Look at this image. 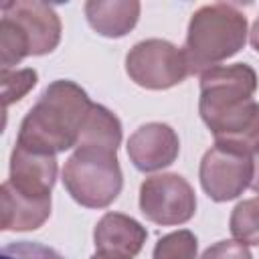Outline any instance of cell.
I'll list each match as a JSON object with an SVG mask.
<instances>
[{"instance_id": "cell-1", "label": "cell", "mask_w": 259, "mask_h": 259, "mask_svg": "<svg viewBox=\"0 0 259 259\" xmlns=\"http://www.w3.org/2000/svg\"><path fill=\"white\" fill-rule=\"evenodd\" d=\"M91 105L89 95L77 83L53 81L24 115L16 144L49 156L77 146Z\"/></svg>"}, {"instance_id": "cell-2", "label": "cell", "mask_w": 259, "mask_h": 259, "mask_svg": "<svg viewBox=\"0 0 259 259\" xmlns=\"http://www.w3.org/2000/svg\"><path fill=\"white\" fill-rule=\"evenodd\" d=\"M247 42V16L233 4L200 6L186 30L184 57L190 73H204L237 55Z\"/></svg>"}, {"instance_id": "cell-3", "label": "cell", "mask_w": 259, "mask_h": 259, "mask_svg": "<svg viewBox=\"0 0 259 259\" xmlns=\"http://www.w3.org/2000/svg\"><path fill=\"white\" fill-rule=\"evenodd\" d=\"M63 184L81 206H109L123 186L117 152L97 146H75L63 168Z\"/></svg>"}, {"instance_id": "cell-4", "label": "cell", "mask_w": 259, "mask_h": 259, "mask_svg": "<svg viewBox=\"0 0 259 259\" xmlns=\"http://www.w3.org/2000/svg\"><path fill=\"white\" fill-rule=\"evenodd\" d=\"M257 73L245 63L219 65L200 75L198 111L208 130L253 101Z\"/></svg>"}, {"instance_id": "cell-5", "label": "cell", "mask_w": 259, "mask_h": 259, "mask_svg": "<svg viewBox=\"0 0 259 259\" xmlns=\"http://www.w3.org/2000/svg\"><path fill=\"white\" fill-rule=\"evenodd\" d=\"M125 71L136 85L156 91L170 89L190 75L184 51L162 38L134 45L125 57Z\"/></svg>"}, {"instance_id": "cell-6", "label": "cell", "mask_w": 259, "mask_h": 259, "mask_svg": "<svg viewBox=\"0 0 259 259\" xmlns=\"http://www.w3.org/2000/svg\"><path fill=\"white\" fill-rule=\"evenodd\" d=\"M140 210L156 225H184L196 212V194L180 174H156L140 186Z\"/></svg>"}, {"instance_id": "cell-7", "label": "cell", "mask_w": 259, "mask_h": 259, "mask_svg": "<svg viewBox=\"0 0 259 259\" xmlns=\"http://www.w3.org/2000/svg\"><path fill=\"white\" fill-rule=\"evenodd\" d=\"M198 178L202 190L214 202L233 200L251 186L253 158L214 146L202 156Z\"/></svg>"}, {"instance_id": "cell-8", "label": "cell", "mask_w": 259, "mask_h": 259, "mask_svg": "<svg viewBox=\"0 0 259 259\" xmlns=\"http://www.w3.org/2000/svg\"><path fill=\"white\" fill-rule=\"evenodd\" d=\"M2 18L10 20L28 45V55L53 53L61 40V20L53 6L36 0H10L0 4Z\"/></svg>"}, {"instance_id": "cell-9", "label": "cell", "mask_w": 259, "mask_h": 259, "mask_svg": "<svg viewBox=\"0 0 259 259\" xmlns=\"http://www.w3.org/2000/svg\"><path fill=\"white\" fill-rule=\"evenodd\" d=\"M178 152L180 140L176 132L160 121L140 125L127 140L130 162L140 172H154L174 164Z\"/></svg>"}, {"instance_id": "cell-10", "label": "cell", "mask_w": 259, "mask_h": 259, "mask_svg": "<svg viewBox=\"0 0 259 259\" xmlns=\"http://www.w3.org/2000/svg\"><path fill=\"white\" fill-rule=\"evenodd\" d=\"M146 239L148 231L136 219L121 212H105L93 231L97 253L111 259H134Z\"/></svg>"}, {"instance_id": "cell-11", "label": "cell", "mask_w": 259, "mask_h": 259, "mask_svg": "<svg viewBox=\"0 0 259 259\" xmlns=\"http://www.w3.org/2000/svg\"><path fill=\"white\" fill-rule=\"evenodd\" d=\"M57 180V160L55 156L32 152L22 146H14L10 156V178L8 182L28 194V196H51Z\"/></svg>"}, {"instance_id": "cell-12", "label": "cell", "mask_w": 259, "mask_h": 259, "mask_svg": "<svg viewBox=\"0 0 259 259\" xmlns=\"http://www.w3.org/2000/svg\"><path fill=\"white\" fill-rule=\"evenodd\" d=\"M51 217V196L38 198L16 190L8 180L0 188L2 231H34Z\"/></svg>"}, {"instance_id": "cell-13", "label": "cell", "mask_w": 259, "mask_h": 259, "mask_svg": "<svg viewBox=\"0 0 259 259\" xmlns=\"http://www.w3.org/2000/svg\"><path fill=\"white\" fill-rule=\"evenodd\" d=\"M210 132L214 136V146L253 158L259 152V103L251 101Z\"/></svg>"}, {"instance_id": "cell-14", "label": "cell", "mask_w": 259, "mask_h": 259, "mask_svg": "<svg viewBox=\"0 0 259 259\" xmlns=\"http://www.w3.org/2000/svg\"><path fill=\"white\" fill-rule=\"evenodd\" d=\"M138 0H89L85 2V16L89 26L107 38L125 36L140 18Z\"/></svg>"}, {"instance_id": "cell-15", "label": "cell", "mask_w": 259, "mask_h": 259, "mask_svg": "<svg viewBox=\"0 0 259 259\" xmlns=\"http://www.w3.org/2000/svg\"><path fill=\"white\" fill-rule=\"evenodd\" d=\"M119 142H121V123L117 115L111 113L107 107L93 103L79 134L77 146H97L117 152Z\"/></svg>"}, {"instance_id": "cell-16", "label": "cell", "mask_w": 259, "mask_h": 259, "mask_svg": "<svg viewBox=\"0 0 259 259\" xmlns=\"http://www.w3.org/2000/svg\"><path fill=\"white\" fill-rule=\"evenodd\" d=\"M229 229L235 241L243 245H259V196L241 200L233 208Z\"/></svg>"}, {"instance_id": "cell-17", "label": "cell", "mask_w": 259, "mask_h": 259, "mask_svg": "<svg viewBox=\"0 0 259 259\" xmlns=\"http://www.w3.org/2000/svg\"><path fill=\"white\" fill-rule=\"evenodd\" d=\"M198 241L192 231L180 229L158 239L152 259H196Z\"/></svg>"}, {"instance_id": "cell-18", "label": "cell", "mask_w": 259, "mask_h": 259, "mask_svg": "<svg viewBox=\"0 0 259 259\" xmlns=\"http://www.w3.org/2000/svg\"><path fill=\"white\" fill-rule=\"evenodd\" d=\"M36 71L34 69H20V71H10L2 69L0 81H2V105L4 111L8 109L10 103L22 99L34 85H36Z\"/></svg>"}, {"instance_id": "cell-19", "label": "cell", "mask_w": 259, "mask_h": 259, "mask_svg": "<svg viewBox=\"0 0 259 259\" xmlns=\"http://www.w3.org/2000/svg\"><path fill=\"white\" fill-rule=\"evenodd\" d=\"M0 259H65V257L38 241H16L2 249Z\"/></svg>"}, {"instance_id": "cell-20", "label": "cell", "mask_w": 259, "mask_h": 259, "mask_svg": "<svg viewBox=\"0 0 259 259\" xmlns=\"http://www.w3.org/2000/svg\"><path fill=\"white\" fill-rule=\"evenodd\" d=\"M200 259H253L247 245L239 241H219L210 245Z\"/></svg>"}, {"instance_id": "cell-21", "label": "cell", "mask_w": 259, "mask_h": 259, "mask_svg": "<svg viewBox=\"0 0 259 259\" xmlns=\"http://www.w3.org/2000/svg\"><path fill=\"white\" fill-rule=\"evenodd\" d=\"M251 188L259 192V152L253 156V178H251Z\"/></svg>"}, {"instance_id": "cell-22", "label": "cell", "mask_w": 259, "mask_h": 259, "mask_svg": "<svg viewBox=\"0 0 259 259\" xmlns=\"http://www.w3.org/2000/svg\"><path fill=\"white\" fill-rule=\"evenodd\" d=\"M249 40H251V47L259 53V16H257V20L253 22V28H251V32H249Z\"/></svg>"}, {"instance_id": "cell-23", "label": "cell", "mask_w": 259, "mask_h": 259, "mask_svg": "<svg viewBox=\"0 0 259 259\" xmlns=\"http://www.w3.org/2000/svg\"><path fill=\"white\" fill-rule=\"evenodd\" d=\"M91 259H111V257H103V255H99V253H95Z\"/></svg>"}]
</instances>
